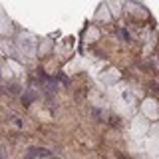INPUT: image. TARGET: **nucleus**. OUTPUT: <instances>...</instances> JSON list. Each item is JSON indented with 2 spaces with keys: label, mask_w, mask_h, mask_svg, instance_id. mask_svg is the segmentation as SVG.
I'll use <instances>...</instances> for the list:
<instances>
[{
  "label": "nucleus",
  "mask_w": 159,
  "mask_h": 159,
  "mask_svg": "<svg viewBox=\"0 0 159 159\" xmlns=\"http://www.w3.org/2000/svg\"><path fill=\"white\" fill-rule=\"evenodd\" d=\"M0 159H4V149L0 147Z\"/></svg>",
  "instance_id": "7"
},
{
  "label": "nucleus",
  "mask_w": 159,
  "mask_h": 159,
  "mask_svg": "<svg viewBox=\"0 0 159 159\" xmlns=\"http://www.w3.org/2000/svg\"><path fill=\"white\" fill-rule=\"evenodd\" d=\"M115 155H117V159H127L125 155H123V153H119V151H115Z\"/></svg>",
  "instance_id": "6"
},
{
  "label": "nucleus",
  "mask_w": 159,
  "mask_h": 159,
  "mask_svg": "<svg viewBox=\"0 0 159 159\" xmlns=\"http://www.w3.org/2000/svg\"><path fill=\"white\" fill-rule=\"evenodd\" d=\"M34 99H36V93L34 92H26L24 96H22V104H24V106H30V101H34Z\"/></svg>",
  "instance_id": "1"
},
{
  "label": "nucleus",
  "mask_w": 159,
  "mask_h": 159,
  "mask_svg": "<svg viewBox=\"0 0 159 159\" xmlns=\"http://www.w3.org/2000/svg\"><path fill=\"white\" fill-rule=\"evenodd\" d=\"M109 123H113V125H119V117L112 115V117H109Z\"/></svg>",
  "instance_id": "3"
},
{
  "label": "nucleus",
  "mask_w": 159,
  "mask_h": 159,
  "mask_svg": "<svg viewBox=\"0 0 159 159\" xmlns=\"http://www.w3.org/2000/svg\"><path fill=\"white\" fill-rule=\"evenodd\" d=\"M52 159H56V157H52Z\"/></svg>",
  "instance_id": "8"
},
{
  "label": "nucleus",
  "mask_w": 159,
  "mask_h": 159,
  "mask_svg": "<svg viewBox=\"0 0 159 159\" xmlns=\"http://www.w3.org/2000/svg\"><path fill=\"white\" fill-rule=\"evenodd\" d=\"M38 155L40 157H52V153L48 151V149H38Z\"/></svg>",
  "instance_id": "2"
},
{
  "label": "nucleus",
  "mask_w": 159,
  "mask_h": 159,
  "mask_svg": "<svg viewBox=\"0 0 159 159\" xmlns=\"http://www.w3.org/2000/svg\"><path fill=\"white\" fill-rule=\"evenodd\" d=\"M8 90H10V92H12V93H18V92H20V88H18V86H14V84H12V86H10V88H8Z\"/></svg>",
  "instance_id": "4"
},
{
  "label": "nucleus",
  "mask_w": 159,
  "mask_h": 159,
  "mask_svg": "<svg viewBox=\"0 0 159 159\" xmlns=\"http://www.w3.org/2000/svg\"><path fill=\"white\" fill-rule=\"evenodd\" d=\"M12 123H14V125H16V127H22V121H20V119H16V117L12 119Z\"/></svg>",
  "instance_id": "5"
}]
</instances>
